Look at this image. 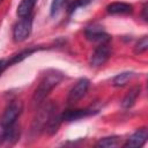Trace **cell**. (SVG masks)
<instances>
[{"label":"cell","instance_id":"obj_16","mask_svg":"<svg viewBox=\"0 0 148 148\" xmlns=\"http://www.w3.org/2000/svg\"><path fill=\"white\" fill-rule=\"evenodd\" d=\"M118 145H119V138L116 135H112V136H106V138L99 139L96 143V147L112 148V147H117Z\"/></svg>","mask_w":148,"mask_h":148},{"label":"cell","instance_id":"obj_15","mask_svg":"<svg viewBox=\"0 0 148 148\" xmlns=\"http://www.w3.org/2000/svg\"><path fill=\"white\" fill-rule=\"evenodd\" d=\"M134 76H135V73H133V72H123V73H119V74H117L112 79V86H114V87H124Z\"/></svg>","mask_w":148,"mask_h":148},{"label":"cell","instance_id":"obj_20","mask_svg":"<svg viewBox=\"0 0 148 148\" xmlns=\"http://www.w3.org/2000/svg\"><path fill=\"white\" fill-rule=\"evenodd\" d=\"M141 16H142L143 21H147V18H148V16H147V2H145V3H143V6H142Z\"/></svg>","mask_w":148,"mask_h":148},{"label":"cell","instance_id":"obj_5","mask_svg":"<svg viewBox=\"0 0 148 148\" xmlns=\"http://www.w3.org/2000/svg\"><path fill=\"white\" fill-rule=\"evenodd\" d=\"M111 56V46L108 43H101L91 53L89 58V64L91 67H99L104 65Z\"/></svg>","mask_w":148,"mask_h":148},{"label":"cell","instance_id":"obj_4","mask_svg":"<svg viewBox=\"0 0 148 148\" xmlns=\"http://www.w3.org/2000/svg\"><path fill=\"white\" fill-rule=\"evenodd\" d=\"M22 110H23V105L20 101H13L10 102L5 111H3V114L1 117V121H0V125L2 127H7V126H10L13 124L16 123L17 118L20 117V114L22 113Z\"/></svg>","mask_w":148,"mask_h":148},{"label":"cell","instance_id":"obj_13","mask_svg":"<svg viewBox=\"0 0 148 148\" xmlns=\"http://www.w3.org/2000/svg\"><path fill=\"white\" fill-rule=\"evenodd\" d=\"M37 0H21L20 5L17 6L16 14L18 17H25L31 15V12L36 5Z\"/></svg>","mask_w":148,"mask_h":148},{"label":"cell","instance_id":"obj_8","mask_svg":"<svg viewBox=\"0 0 148 148\" xmlns=\"http://www.w3.org/2000/svg\"><path fill=\"white\" fill-rule=\"evenodd\" d=\"M96 113H98V111L95 109H69L61 113V119L62 121H74L94 116Z\"/></svg>","mask_w":148,"mask_h":148},{"label":"cell","instance_id":"obj_1","mask_svg":"<svg viewBox=\"0 0 148 148\" xmlns=\"http://www.w3.org/2000/svg\"><path fill=\"white\" fill-rule=\"evenodd\" d=\"M62 79H64V75L58 71H50L47 74H45L34 92L32 102L35 104L42 103L45 99V97L50 94V91L56 86H58Z\"/></svg>","mask_w":148,"mask_h":148},{"label":"cell","instance_id":"obj_7","mask_svg":"<svg viewBox=\"0 0 148 148\" xmlns=\"http://www.w3.org/2000/svg\"><path fill=\"white\" fill-rule=\"evenodd\" d=\"M84 36L90 42H96V43H108L110 42V36L104 31L103 27L98 24H91L88 25L84 29Z\"/></svg>","mask_w":148,"mask_h":148},{"label":"cell","instance_id":"obj_3","mask_svg":"<svg viewBox=\"0 0 148 148\" xmlns=\"http://www.w3.org/2000/svg\"><path fill=\"white\" fill-rule=\"evenodd\" d=\"M32 28V15L20 17V20L14 24L13 27V39L15 43H21L25 40Z\"/></svg>","mask_w":148,"mask_h":148},{"label":"cell","instance_id":"obj_2","mask_svg":"<svg viewBox=\"0 0 148 148\" xmlns=\"http://www.w3.org/2000/svg\"><path fill=\"white\" fill-rule=\"evenodd\" d=\"M53 106H54V104L52 102H47L39 108V110L37 111V113L34 118L32 125H31V132L32 133L39 134L40 132H43L45 130V126L47 124V120L50 118V114H51Z\"/></svg>","mask_w":148,"mask_h":148},{"label":"cell","instance_id":"obj_18","mask_svg":"<svg viewBox=\"0 0 148 148\" xmlns=\"http://www.w3.org/2000/svg\"><path fill=\"white\" fill-rule=\"evenodd\" d=\"M147 50H148V37L147 36H143L135 44V46H134V53L135 54H141V53L146 52Z\"/></svg>","mask_w":148,"mask_h":148},{"label":"cell","instance_id":"obj_10","mask_svg":"<svg viewBox=\"0 0 148 148\" xmlns=\"http://www.w3.org/2000/svg\"><path fill=\"white\" fill-rule=\"evenodd\" d=\"M62 119H61V113L58 111V108L57 105L53 106L52 111H51V114H50V118L47 120V124L45 126V132L49 134V135H53L58 132L59 127H60V124H61Z\"/></svg>","mask_w":148,"mask_h":148},{"label":"cell","instance_id":"obj_9","mask_svg":"<svg viewBox=\"0 0 148 148\" xmlns=\"http://www.w3.org/2000/svg\"><path fill=\"white\" fill-rule=\"evenodd\" d=\"M148 139V131L146 127H141L139 130H136L125 142L124 147H130V148H138L141 147L146 143Z\"/></svg>","mask_w":148,"mask_h":148},{"label":"cell","instance_id":"obj_6","mask_svg":"<svg viewBox=\"0 0 148 148\" xmlns=\"http://www.w3.org/2000/svg\"><path fill=\"white\" fill-rule=\"evenodd\" d=\"M90 86V81L87 77H82L69 90L68 96H67V102L69 104L76 103L77 101H80L88 91V88Z\"/></svg>","mask_w":148,"mask_h":148},{"label":"cell","instance_id":"obj_12","mask_svg":"<svg viewBox=\"0 0 148 148\" xmlns=\"http://www.w3.org/2000/svg\"><path fill=\"white\" fill-rule=\"evenodd\" d=\"M141 92V87L140 86H135L132 89H130V91L125 95V97L121 101V106L124 109H130L134 105V103L136 102V98L140 96Z\"/></svg>","mask_w":148,"mask_h":148},{"label":"cell","instance_id":"obj_22","mask_svg":"<svg viewBox=\"0 0 148 148\" xmlns=\"http://www.w3.org/2000/svg\"><path fill=\"white\" fill-rule=\"evenodd\" d=\"M1 1H2V0H0V2H1Z\"/></svg>","mask_w":148,"mask_h":148},{"label":"cell","instance_id":"obj_17","mask_svg":"<svg viewBox=\"0 0 148 148\" xmlns=\"http://www.w3.org/2000/svg\"><path fill=\"white\" fill-rule=\"evenodd\" d=\"M91 1H94V0H73V1H71V2L68 3V6H67V13H68V14H72V13H74L77 8L84 7V6L89 5Z\"/></svg>","mask_w":148,"mask_h":148},{"label":"cell","instance_id":"obj_11","mask_svg":"<svg viewBox=\"0 0 148 148\" xmlns=\"http://www.w3.org/2000/svg\"><path fill=\"white\" fill-rule=\"evenodd\" d=\"M106 13L110 15H130L133 13V6L127 2H111L106 6Z\"/></svg>","mask_w":148,"mask_h":148},{"label":"cell","instance_id":"obj_14","mask_svg":"<svg viewBox=\"0 0 148 148\" xmlns=\"http://www.w3.org/2000/svg\"><path fill=\"white\" fill-rule=\"evenodd\" d=\"M38 50H39V47H29V49H25V50L20 51L18 53L14 54L8 61H6V67L12 66V65L17 64V62H21L23 59H25V58L29 57L31 53H34V52H36V51H38Z\"/></svg>","mask_w":148,"mask_h":148},{"label":"cell","instance_id":"obj_21","mask_svg":"<svg viewBox=\"0 0 148 148\" xmlns=\"http://www.w3.org/2000/svg\"><path fill=\"white\" fill-rule=\"evenodd\" d=\"M7 67H6V60H0V75H1V73L6 69Z\"/></svg>","mask_w":148,"mask_h":148},{"label":"cell","instance_id":"obj_19","mask_svg":"<svg viewBox=\"0 0 148 148\" xmlns=\"http://www.w3.org/2000/svg\"><path fill=\"white\" fill-rule=\"evenodd\" d=\"M67 2H68V0H52V2H51V16H56Z\"/></svg>","mask_w":148,"mask_h":148}]
</instances>
